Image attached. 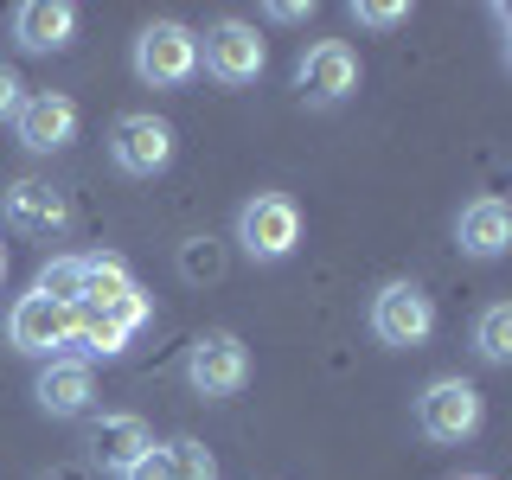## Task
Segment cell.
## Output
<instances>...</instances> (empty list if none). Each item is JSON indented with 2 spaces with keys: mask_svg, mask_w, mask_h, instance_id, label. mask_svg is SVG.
I'll list each match as a JSON object with an SVG mask.
<instances>
[{
  "mask_svg": "<svg viewBox=\"0 0 512 480\" xmlns=\"http://www.w3.org/2000/svg\"><path fill=\"white\" fill-rule=\"evenodd\" d=\"M455 244L480 256V263H493V256H506L512 244V212H506V199H474L468 212L455 218Z\"/></svg>",
  "mask_w": 512,
  "mask_h": 480,
  "instance_id": "cell-15",
  "label": "cell"
},
{
  "mask_svg": "<svg viewBox=\"0 0 512 480\" xmlns=\"http://www.w3.org/2000/svg\"><path fill=\"white\" fill-rule=\"evenodd\" d=\"M13 135H20L26 154H64L77 141V103L64 90H32L13 109Z\"/></svg>",
  "mask_w": 512,
  "mask_h": 480,
  "instance_id": "cell-8",
  "label": "cell"
},
{
  "mask_svg": "<svg viewBox=\"0 0 512 480\" xmlns=\"http://www.w3.org/2000/svg\"><path fill=\"white\" fill-rule=\"evenodd\" d=\"M372 333L384 346H397V352L423 346L429 333H436V301H429L416 282H384L372 295Z\"/></svg>",
  "mask_w": 512,
  "mask_h": 480,
  "instance_id": "cell-4",
  "label": "cell"
},
{
  "mask_svg": "<svg viewBox=\"0 0 512 480\" xmlns=\"http://www.w3.org/2000/svg\"><path fill=\"white\" fill-rule=\"evenodd\" d=\"M295 90L308 96V103H346L352 90H359V52H352L346 39H320V45H308L301 52V64H295Z\"/></svg>",
  "mask_w": 512,
  "mask_h": 480,
  "instance_id": "cell-9",
  "label": "cell"
},
{
  "mask_svg": "<svg viewBox=\"0 0 512 480\" xmlns=\"http://www.w3.org/2000/svg\"><path fill=\"white\" fill-rule=\"evenodd\" d=\"M0 212L20 237H39V244H58L64 231H71V199L52 186V180H13L7 199H0Z\"/></svg>",
  "mask_w": 512,
  "mask_h": 480,
  "instance_id": "cell-10",
  "label": "cell"
},
{
  "mask_svg": "<svg viewBox=\"0 0 512 480\" xmlns=\"http://www.w3.org/2000/svg\"><path fill=\"white\" fill-rule=\"evenodd\" d=\"M237 244H244L256 263H282V256H295V244H301L295 199H282V192H256L244 212H237Z\"/></svg>",
  "mask_w": 512,
  "mask_h": 480,
  "instance_id": "cell-2",
  "label": "cell"
},
{
  "mask_svg": "<svg viewBox=\"0 0 512 480\" xmlns=\"http://www.w3.org/2000/svg\"><path fill=\"white\" fill-rule=\"evenodd\" d=\"M71 32H77L71 0H26V7H13V39H20V52H64Z\"/></svg>",
  "mask_w": 512,
  "mask_h": 480,
  "instance_id": "cell-13",
  "label": "cell"
},
{
  "mask_svg": "<svg viewBox=\"0 0 512 480\" xmlns=\"http://www.w3.org/2000/svg\"><path fill=\"white\" fill-rule=\"evenodd\" d=\"M32 295L58 301V308L77 314V295H84V256H52V263L39 269V282H32Z\"/></svg>",
  "mask_w": 512,
  "mask_h": 480,
  "instance_id": "cell-17",
  "label": "cell"
},
{
  "mask_svg": "<svg viewBox=\"0 0 512 480\" xmlns=\"http://www.w3.org/2000/svg\"><path fill=\"white\" fill-rule=\"evenodd\" d=\"M122 295H135V276H128L116 256H84V295H77V314H103V308H116Z\"/></svg>",
  "mask_w": 512,
  "mask_h": 480,
  "instance_id": "cell-16",
  "label": "cell"
},
{
  "mask_svg": "<svg viewBox=\"0 0 512 480\" xmlns=\"http://www.w3.org/2000/svg\"><path fill=\"white\" fill-rule=\"evenodd\" d=\"M39 480H84L77 468H52V474H39Z\"/></svg>",
  "mask_w": 512,
  "mask_h": 480,
  "instance_id": "cell-25",
  "label": "cell"
},
{
  "mask_svg": "<svg viewBox=\"0 0 512 480\" xmlns=\"http://www.w3.org/2000/svg\"><path fill=\"white\" fill-rule=\"evenodd\" d=\"M352 20H359V26H404L410 7H404V0H359V7H352Z\"/></svg>",
  "mask_w": 512,
  "mask_h": 480,
  "instance_id": "cell-21",
  "label": "cell"
},
{
  "mask_svg": "<svg viewBox=\"0 0 512 480\" xmlns=\"http://www.w3.org/2000/svg\"><path fill=\"white\" fill-rule=\"evenodd\" d=\"M269 20H288V26H295V20H314V0H308V7H301V0H269Z\"/></svg>",
  "mask_w": 512,
  "mask_h": 480,
  "instance_id": "cell-24",
  "label": "cell"
},
{
  "mask_svg": "<svg viewBox=\"0 0 512 480\" xmlns=\"http://www.w3.org/2000/svg\"><path fill=\"white\" fill-rule=\"evenodd\" d=\"M122 480H173V468H167V448H148V455L135 461Z\"/></svg>",
  "mask_w": 512,
  "mask_h": 480,
  "instance_id": "cell-23",
  "label": "cell"
},
{
  "mask_svg": "<svg viewBox=\"0 0 512 480\" xmlns=\"http://www.w3.org/2000/svg\"><path fill=\"white\" fill-rule=\"evenodd\" d=\"M416 423H423L429 442H468L487 423V404H480V391L468 378H436L416 397Z\"/></svg>",
  "mask_w": 512,
  "mask_h": 480,
  "instance_id": "cell-3",
  "label": "cell"
},
{
  "mask_svg": "<svg viewBox=\"0 0 512 480\" xmlns=\"http://www.w3.org/2000/svg\"><path fill=\"white\" fill-rule=\"evenodd\" d=\"M109 160H116L122 173H135V180H154V173L173 160V122L148 116V109L116 116V128H109Z\"/></svg>",
  "mask_w": 512,
  "mask_h": 480,
  "instance_id": "cell-7",
  "label": "cell"
},
{
  "mask_svg": "<svg viewBox=\"0 0 512 480\" xmlns=\"http://www.w3.org/2000/svg\"><path fill=\"white\" fill-rule=\"evenodd\" d=\"M26 103V84H20V71L13 64H0V122H13V109Z\"/></svg>",
  "mask_w": 512,
  "mask_h": 480,
  "instance_id": "cell-22",
  "label": "cell"
},
{
  "mask_svg": "<svg viewBox=\"0 0 512 480\" xmlns=\"http://www.w3.org/2000/svg\"><path fill=\"white\" fill-rule=\"evenodd\" d=\"M180 269H186V282H218L224 276V256L212 250V237H192V244L180 250Z\"/></svg>",
  "mask_w": 512,
  "mask_h": 480,
  "instance_id": "cell-20",
  "label": "cell"
},
{
  "mask_svg": "<svg viewBox=\"0 0 512 480\" xmlns=\"http://www.w3.org/2000/svg\"><path fill=\"white\" fill-rule=\"evenodd\" d=\"M474 480H480V474H474Z\"/></svg>",
  "mask_w": 512,
  "mask_h": 480,
  "instance_id": "cell-27",
  "label": "cell"
},
{
  "mask_svg": "<svg viewBox=\"0 0 512 480\" xmlns=\"http://www.w3.org/2000/svg\"><path fill=\"white\" fill-rule=\"evenodd\" d=\"M71 327H77L71 308H58V301H45V295H20L13 314H7V346L32 352V359H58V346L71 340Z\"/></svg>",
  "mask_w": 512,
  "mask_h": 480,
  "instance_id": "cell-11",
  "label": "cell"
},
{
  "mask_svg": "<svg viewBox=\"0 0 512 480\" xmlns=\"http://www.w3.org/2000/svg\"><path fill=\"white\" fill-rule=\"evenodd\" d=\"M32 397H39L45 416H84L90 397H96V378H90V365H77V359H45Z\"/></svg>",
  "mask_w": 512,
  "mask_h": 480,
  "instance_id": "cell-14",
  "label": "cell"
},
{
  "mask_svg": "<svg viewBox=\"0 0 512 480\" xmlns=\"http://www.w3.org/2000/svg\"><path fill=\"white\" fill-rule=\"evenodd\" d=\"M186 384L199 397H237L250 384V352L237 333H199L186 352Z\"/></svg>",
  "mask_w": 512,
  "mask_h": 480,
  "instance_id": "cell-5",
  "label": "cell"
},
{
  "mask_svg": "<svg viewBox=\"0 0 512 480\" xmlns=\"http://www.w3.org/2000/svg\"><path fill=\"white\" fill-rule=\"evenodd\" d=\"M154 448V429L141 423V416H128V410H116V416H96L90 423V461L103 474H128L141 455Z\"/></svg>",
  "mask_w": 512,
  "mask_h": 480,
  "instance_id": "cell-12",
  "label": "cell"
},
{
  "mask_svg": "<svg viewBox=\"0 0 512 480\" xmlns=\"http://www.w3.org/2000/svg\"><path fill=\"white\" fill-rule=\"evenodd\" d=\"M135 77L154 90H180L199 77V32H186L180 20H154L135 39Z\"/></svg>",
  "mask_w": 512,
  "mask_h": 480,
  "instance_id": "cell-1",
  "label": "cell"
},
{
  "mask_svg": "<svg viewBox=\"0 0 512 480\" xmlns=\"http://www.w3.org/2000/svg\"><path fill=\"white\" fill-rule=\"evenodd\" d=\"M0 282H7V244H0Z\"/></svg>",
  "mask_w": 512,
  "mask_h": 480,
  "instance_id": "cell-26",
  "label": "cell"
},
{
  "mask_svg": "<svg viewBox=\"0 0 512 480\" xmlns=\"http://www.w3.org/2000/svg\"><path fill=\"white\" fill-rule=\"evenodd\" d=\"M199 64L218 77L224 90H244L263 77V39H256L250 20H218L212 32L199 39Z\"/></svg>",
  "mask_w": 512,
  "mask_h": 480,
  "instance_id": "cell-6",
  "label": "cell"
},
{
  "mask_svg": "<svg viewBox=\"0 0 512 480\" xmlns=\"http://www.w3.org/2000/svg\"><path fill=\"white\" fill-rule=\"evenodd\" d=\"M474 352L487 365H506L512 359V308H506V301H493V308L474 320Z\"/></svg>",
  "mask_w": 512,
  "mask_h": 480,
  "instance_id": "cell-18",
  "label": "cell"
},
{
  "mask_svg": "<svg viewBox=\"0 0 512 480\" xmlns=\"http://www.w3.org/2000/svg\"><path fill=\"white\" fill-rule=\"evenodd\" d=\"M167 468L173 480H218L212 448H199V442H167Z\"/></svg>",
  "mask_w": 512,
  "mask_h": 480,
  "instance_id": "cell-19",
  "label": "cell"
}]
</instances>
